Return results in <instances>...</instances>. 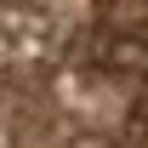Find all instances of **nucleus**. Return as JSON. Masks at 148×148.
<instances>
[{
    "mask_svg": "<svg viewBox=\"0 0 148 148\" xmlns=\"http://www.w3.org/2000/svg\"><path fill=\"white\" fill-rule=\"evenodd\" d=\"M0 148H148V0H0Z\"/></svg>",
    "mask_w": 148,
    "mask_h": 148,
    "instance_id": "obj_1",
    "label": "nucleus"
}]
</instances>
